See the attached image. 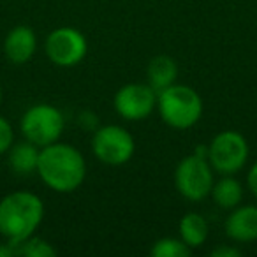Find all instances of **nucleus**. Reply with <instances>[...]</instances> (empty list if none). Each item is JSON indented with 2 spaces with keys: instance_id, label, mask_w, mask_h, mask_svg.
Returning a JSON list of instances; mask_svg holds the SVG:
<instances>
[{
  "instance_id": "dca6fc26",
  "label": "nucleus",
  "mask_w": 257,
  "mask_h": 257,
  "mask_svg": "<svg viewBox=\"0 0 257 257\" xmlns=\"http://www.w3.org/2000/svg\"><path fill=\"white\" fill-rule=\"evenodd\" d=\"M13 246H15V255H23V257H53V255H57V250L53 248V245L36 234L29 236V238H25L23 241L16 243V245H13Z\"/></svg>"
},
{
  "instance_id": "423d86ee",
  "label": "nucleus",
  "mask_w": 257,
  "mask_h": 257,
  "mask_svg": "<svg viewBox=\"0 0 257 257\" xmlns=\"http://www.w3.org/2000/svg\"><path fill=\"white\" fill-rule=\"evenodd\" d=\"M136 143L133 134L121 125H102L95 128L92 138V152L102 164L123 166L134 155Z\"/></svg>"
},
{
  "instance_id": "6ab92c4d",
  "label": "nucleus",
  "mask_w": 257,
  "mask_h": 257,
  "mask_svg": "<svg viewBox=\"0 0 257 257\" xmlns=\"http://www.w3.org/2000/svg\"><path fill=\"white\" fill-rule=\"evenodd\" d=\"M211 255L213 257H239L241 252L234 246H218V248L211 250Z\"/></svg>"
},
{
  "instance_id": "1a4fd4ad",
  "label": "nucleus",
  "mask_w": 257,
  "mask_h": 257,
  "mask_svg": "<svg viewBox=\"0 0 257 257\" xmlns=\"http://www.w3.org/2000/svg\"><path fill=\"white\" fill-rule=\"evenodd\" d=\"M113 104L123 120L141 121L157 107V92L148 83H127L114 93Z\"/></svg>"
},
{
  "instance_id": "2eb2a0df",
  "label": "nucleus",
  "mask_w": 257,
  "mask_h": 257,
  "mask_svg": "<svg viewBox=\"0 0 257 257\" xmlns=\"http://www.w3.org/2000/svg\"><path fill=\"white\" fill-rule=\"evenodd\" d=\"M210 194L217 206L224 208V210H232L241 203L243 187L232 175H222V178L213 183Z\"/></svg>"
},
{
  "instance_id": "a211bd4d",
  "label": "nucleus",
  "mask_w": 257,
  "mask_h": 257,
  "mask_svg": "<svg viewBox=\"0 0 257 257\" xmlns=\"http://www.w3.org/2000/svg\"><path fill=\"white\" fill-rule=\"evenodd\" d=\"M13 143H15V128L9 123V120L0 116V155L8 154Z\"/></svg>"
},
{
  "instance_id": "4468645a",
  "label": "nucleus",
  "mask_w": 257,
  "mask_h": 257,
  "mask_svg": "<svg viewBox=\"0 0 257 257\" xmlns=\"http://www.w3.org/2000/svg\"><path fill=\"white\" fill-rule=\"evenodd\" d=\"M178 232L180 238L194 250L206 243L208 234H210V227H208V222L203 215L192 211V213H187L180 218Z\"/></svg>"
},
{
  "instance_id": "f8f14e48",
  "label": "nucleus",
  "mask_w": 257,
  "mask_h": 257,
  "mask_svg": "<svg viewBox=\"0 0 257 257\" xmlns=\"http://www.w3.org/2000/svg\"><path fill=\"white\" fill-rule=\"evenodd\" d=\"M9 168L16 175L27 176L30 173H37V162H39L41 148L37 145L30 143L29 140L20 141V143H13L9 148Z\"/></svg>"
},
{
  "instance_id": "f03ea898",
  "label": "nucleus",
  "mask_w": 257,
  "mask_h": 257,
  "mask_svg": "<svg viewBox=\"0 0 257 257\" xmlns=\"http://www.w3.org/2000/svg\"><path fill=\"white\" fill-rule=\"evenodd\" d=\"M44 218V203L37 194L16 190L0 199V234L11 245L36 234Z\"/></svg>"
},
{
  "instance_id": "f3484780",
  "label": "nucleus",
  "mask_w": 257,
  "mask_h": 257,
  "mask_svg": "<svg viewBox=\"0 0 257 257\" xmlns=\"http://www.w3.org/2000/svg\"><path fill=\"white\" fill-rule=\"evenodd\" d=\"M190 253L192 248L182 238H171V236L157 239L150 248L152 257H189Z\"/></svg>"
},
{
  "instance_id": "ddd939ff",
  "label": "nucleus",
  "mask_w": 257,
  "mask_h": 257,
  "mask_svg": "<svg viewBox=\"0 0 257 257\" xmlns=\"http://www.w3.org/2000/svg\"><path fill=\"white\" fill-rule=\"evenodd\" d=\"M176 78H178V65H176L175 58L168 57V55H157L150 60L148 64V85L161 93L168 86L175 85Z\"/></svg>"
},
{
  "instance_id": "412c9836",
  "label": "nucleus",
  "mask_w": 257,
  "mask_h": 257,
  "mask_svg": "<svg viewBox=\"0 0 257 257\" xmlns=\"http://www.w3.org/2000/svg\"><path fill=\"white\" fill-rule=\"evenodd\" d=\"M11 255H15V246L9 241L0 243V257H11Z\"/></svg>"
},
{
  "instance_id": "7ed1b4c3",
  "label": "nucleus",
  "mask_w": 257,
  "mask_h": 257,
  "mask_svg": "<svg viewBox=\"0 0 257 257\" xmlns=\"http://www.w3.org/2000/svg\"><path fill=\"white\" fill-rule=\"evenodd\" d=\"M157 109L166 125L187 131L203 116V99L192 86L175 83L157 93Z\"/></svg>"
},
{
  "instance_id": "aec40b11",
  "label": "nucleus",
  "mask_w": 257,
  "mask_h": 257,
  "mask_svg": "<svg viewBox=\"0 0 257 257\" xmlns=\"http://www.w3.org/2000/svg\"><path fill=\"white\" fill-rule=\"evenodd\" d=\"M246 187L248 190L257 197V162L248 169V175H246Z\"/></svg>"
},
{
  "instance_id": "4be33fe9",
  "label": "nucleus",
  "mask_w": 257,
  "mask_h": 257,
  "mask_svg": "<svg viewBox=\"0 0 257 257\" xmlns=\"http://www.w3.org/2000/svg\"><path fill=\"white\" fill-rule=\"evenodd\" d=\"M0 102H2V86H0Z\"/></svg>"
},
{
  "instance_id": "20e7f679",
  "label": "nucleus",
  "mask_w": 257,
  "mask_h": 257,
  "mask_svg": "<svg viewBox=\"0 0 257 257\" xmlns=\"http://www.w3.org/2000/svg\"><path fill=\"white\" fill-rule=\"evenodd\" d=\"M20 128L25 140L43 148L60 140L65 128V118L62 111L51 104H36L23 113Z\"/></svg>"
},
{
  "instance_id": "39448f33",
  "label": "nucleus",
  "mask_w": 257,
  "mask_h": 257,
  "mask_svg": "<svg viewBox=\"0 0 257 257\" xmlns=\"http://www.w3.org/2000/svg\"><path fill=\"white\" fill-rule=\"evenodd\" d=\"M213 183V168H211L208 157L190 154L183 157L176 166V190L192 203H199L204 197L210 196Z\"/></svg>"
},
{
  "instance_id": "f257e3e1",
  "label": "nucleus",
  "mask_w": 257,
  "mask_h": 257,
  "mask_svg": "<svg viewBox=\"0 0 257 257\" xmlns=\"http://www.w3.org/2000/svg\"><path fill=\"white\" fill-rule=\"evenodd\" d=\"M37 175L44 185L58 194L78 190L86 178V162L83 154L67 143H51L41 148Z\"/></svg>"
},
{
  "instance_id": "0eeeda50",
  "label": "nucleus",
  "mask_w": 257,
  "mask_h": 257,
  "mask_svg": "<svg viewBox=\"0 0 257 257\" xmlns=\"http://www.w3.org/2000/svg\"><path fill=\"white\" fill-rule=\"evenodd\" d=\"M208 161L218 175H236L248 161V143L236 131H222L208 145Z\"/></svg>"
},
{
  "instance_id": "9b49d317",
  "label": "nucleus",
  "mask_w": 257,
  "mask_h": 257,
  "mask_svg": "<svg viewBox=\"0 0 257 257\" xmlns=\"http://www.w3.org/2000/svg\"><path fill=\"white\" fill-rule=\"evenodd\" d=\"M225 234L239 243H250L257 239V206L232 208L231 215L225 220Z\"/></svg>"
},
{
  "instance_id": "6e6552de",
  "label": "nucleus",
  "mask_w": 257,
  "mask_h": 257,
  "mask_svg": "<svg viewBox=\"0 0 257 257\" xmlns=\"http://www.w3.org/2000/svg\"><path fill=\"white\" fill-rule=\"evenodd\" d=\"M48 58L58 67H74L86 57V37L74 27H58L51 30L44 44Z\"/></svg>"
},
{
  "instance_id": "9d476101",
  "label": "nucleus",
  "mask_w": 257,
  "mask_h": 257,
  "mask_svg": "<svg viewBox=\"0 0 257 257\" xmlns=\"http://www.w3.org/2000/svg\"><path fill=\"white\" fill-rule=\"evenodd\" d=\"M37 50V36L34 29L27 25H18L9 30L4 41V53L8 60L15 65H23L30 62Z\"/></svg>"
}]
</instances>
